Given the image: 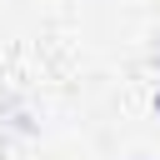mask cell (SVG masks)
Segmentation results:
<instances>
[{"label": "cell", "instance_id": "1", "mask_svg": "<svg viewBox=\"0 0 160 160\" xmlns=\"http://www.w3.org/2000/svg\"><path fill=\"white\" fill-rule=\"evenodd\" d=\"M155 115H160V90H155Z\"/></svg>", "mask_w": 160, "mask_h": 160}]
</instances>
